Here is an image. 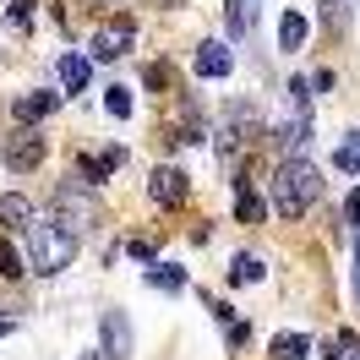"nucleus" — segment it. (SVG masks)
I'll return each instance as SVG.
<instances>
[{"mask_svg": "<svg viewBox=\"0 0 360 360\" xmlns=\"http://www.w3.org/2000/svg\"><path fill=\"white\" fill-rule=\"evenodd\" d=\"M311 355V338L306 333H278L273 338V360H306Z\"/></svg>", "mask_w": 360, "mask_h": 360, "instance_id": "nucleus-14", "label": "nucleus"}, {"mask_svg": "<svg viewBox=\"0 0 360 360\" xmlns=\"http://www.w3.org/2000/svg\"><path fill=\"white\" fill-rule=\"evenodd\" d=\"M55 77H60V88H66V93H82V88H88V77H93L88 55H60V60H55Z\"/></svg>", "mask_w": 360, "mask_h": 360, "instance_id": "nucleus-10", "label": "nucleus"}, {"mask_svg": "<svg viewBox=\"0 0 360 360\" xmlns=\"http://www.w3.org/2000/svg\"><path fill=\"white\" fill-rule=\"evenodd\" d=\"M316 191H322V175H316L311 158H284L278 175H273V213L300 219V213L316 202Z\"/></svg>", "mask_w": 360, "mask_h": 360, "instance_id": "nucleus-1", "label": "nucleus"}, {"mask_svg": "<svg viewBox=\"0 0 360 360\" xmlns=\"http://www.w3.org/2000/svg\"><path fill=\"white\" fill-rule=\"evenodd\" d=\"M27 11H33V0H11V17L17 22H27Z\"/></svg>", "mask_w": 360, "mask_h": 360, "instance_id": "nucleus-26", "label": "nucleus"}, {"mask_svg": "<svg viewBox=\"0 0 360 360\" xmlns=\"http://www.w3.org/2000/svg\"><path fill=\"white\" fill-rule=\"evenodd\" d=\"M55 104H60V93H22V98L11 104V115H17L22 126H39V120H44Z\"/></svg>", "mask_w": 360, "mask_h": 360, "instance_id": "nucleus-9", "label": "nucleus"}, {"mask_svg": "<svg viewBox=\"0 0 360 360\" xmlns=\"http://www.w3.org/2000/svg\"><path fill=\"white\" fill-rule=\"evenodd\" d=\"M328 360H360V344H355V333H349V328L333 338V355H328Z\"/></svg>", "mask_w": 360, "mask_h": 360, "instance_id": "nucleus-20", "label": "nucleus"}, {"mask_svg": "<svg viewBox=\"0 0 360 360\" xmlns=\"http://www.w3.org/2000/svg\"><path fill=\"white\" fill-rule=\"evenodd\" d=\"M333 164L344 169V175H360V131H355V136H349V142H344V148L333 153Z\"/></svg>", "mask_w": 360, "mask_h": 360, "instance_id": "nucleus-16", "label": "nucleus"}, {"mask_svg": "<svg viewBox=\"0 0 360 360\" xmlns=\"http://www.w3.org/2000/svg\"><path fill=\"white\" fill-rule=\"evenodd\" d=\"M44 153H49V142L39 131H22L17 136V142H11V148H6V164H11V169H39V164H44Z\"/></svg>", "mask_w": 360, "mask_h": 360, "instance_id": "nucleus-7", "label": "nucleus"}, {"mask_svg": "<svg viewBox=\"0 0 360 360\" xmlns=\"http://www.w3.org/2000/svg\"><path fill=\"white\" fill-rule=\"evenodd\" d=\"M197 77H207V82H219V77H229V66H235V49L219 44V39H207V44H197Z\"/></svg>", "mask_w": 360, "mask_h": 360, "instance_id": "nucleus-6", "label": "nucleus"}, {"mask_svg": "<svg viewBox=\"0 0 360 360\" xmlns=\"http://www.w3.org/2000/svg\"><path fill=\"white\" fill-rule=\"evenodd\" d=\"M93 213H98V207H93L88 197L77 191V186H60V191H55V202H49V219H60L66 229H77V224H93Z\"/></svg>", "mask_w": 360, "mask_h": 360, "instance_id": "nucleus-4", "label": "nucleus"}, {"mask_svg": "<svg viewBox=\"0 0 360 360\" xmlns=\"http://www.w3.org/2000/svg\"><path fill=\"white\" fill-rule=\"evenodd\" d=\"M136 257V262H153V240H131V246H126Z\"/></svg>", "mask_w": 360, "mask_h": 360, "instance_id": "nucleus-24", "label": "nucleus"}, {"mask_svg": "<svg viewBox=\"0 0 360 360\" xmlns=\"http://www.w3.org/2000/svg\"><path fill=\"white\" fill-rule=\"evenodd\" d=\"M120 148H110V153H98V158H82V175L88 180H104V175H115V169H120Z\"/></svg>", "mask_w": 360, "mask_h": 360, "instance_id": "nucleus-15", "label": "nucleus"}, {"mask_svg": "<svg viewBox=\"0 0 360 360\" xmlns=\"http://www.w3.org/2000/svg\"><path fill=\"white\" fill-rule=\"evenodd\" d=\"M235 186H240V202H235V213H240V224H257V219H262V202H257V197L246 191V180H235Z\"/></svg>", "mask_w": 360, "mask_h": 360, "instance_id": "nucleus-19", "label": "nucleus"}, {"mask_svg": "<svg viewBox=\"0 0 360 360\" xmlns=\"http://www.w3.org/2000/svg\"><path fill=\"white\" fill-rule=\"evenodd\" d=\"M27 257H33V273H55L71 268L77 257V229H66L60 219H44V224H27Z\"/></svg>", "mask_w": 360, "mask_h": 360, "instance_id": "nucleus-2", "label": "nucleus"}, {"mask_svg": "<svg viewBox=\"0 0 360 360\" xmlns=\"http://www.w3.org/2000/svg\"><path fill=\"white\" fill-rule=\"evenodd\" d=\"M131 44H136V22H131V17H115V22L93 27L88 55H93V60H120V55H126Z\"/></svg>", "mask_w": 360, "mask_h": 360, "instance_id": "nucleus-3", "label": "nucleus"}, {"mask_svg": "<svg viewBox=\"0 0 360 360\" xmlns=\"http://www.w3.org/2000/svg\"><path fill=\"white\" fill-rule=\"evenodd\" d=\"M104 110H110L115 120H126V115H131V88H104Z\"/></svg>", "mask_w": 360, "mask_h": 360, "instance_id": "nucleus-18", "label": "nucleus"}, {"mask_svg": "<svg viewBox=\"0 0 360 360\" xmlns=\"http://www.w3.org/2000/svg\"><path fill=\"white\" fill-rule=\"evenodd\" d=\"M262 278V262L257 257H235V268H229V284H257Z\"/></svg>", "mask_w": 360, "mask_h": 360, "instance_id": "nucleus-17", "label": "nucleus"}, {"mask_svg": "<svg viewBox=\"0 0 360 360\" xmlns=\"http://www.w3.org/2000/svg\"><path fill=\"white\" fill-rule=\"evenodd\" d=\"M224 17H229V33L240 39V33H246V0H229V6H224Z\"/></svg>", "mask_w": 360, "mask_h": 360, "instance_id": "nucleus-22", "label": "nucleus"}, {"mask_svg": "<svg viewBox=\"0 0 360 360\" xmlns=\"http://www.w3.org/2000/svg\"><path fill=\"white\" fill-rule=\"evenodd\" d=\"M344 213H349V224H360V186L349 191V202H344Z\"/></svg>", "mask_w": 360, "mask_h": 360, "instance_id": "nucleus-25", "label": "nucleus"}, {"mask_svg": "<svg viewBox=\"0 0 360 360\" xmlns=\"http://www.w3.org/2000/svg\"><path fill=\"white\" fill-rule=\"evenodd\" d=\"M6 333H11V322H0V338H6Z\"/></svg>", "mask_w": 360, "mask_h": 360, "instance_id": "nucleus-28", "label": "nucleus"}, {"mask_svg": "<svg viewBox=\"0 0 360 360\" xmlns=\"http://www.w3.org/2000/svg\"><path fill=\"white\" fill-rule=\"evenodd\" d=\"M355 295H360V257H355Z\"/></svg>", "mask_w": 360, "mask_h": 360, "instance_id": "nucleus-27", "label": "nucleus"}, {"mask_svg": "<svg viewBox=\"0 0 360 360\" xmlns=\"http://www.w3.org/2000/svg\"><path fill=\"white\" fill-rule=\"evenodd\" d=\"M148 191H153V202H158V207H180L191 186H186V169H175V164H158L153 180H148Z\"/></svg>", "mask_w": 360, "mask_h": 360, "instance_id": "nucleus-5", "label": "nucleus"}, {"mask_svg": "<svg viewBox=\"0 0 360 360\" xmlns=\"http://www.w3.org/2000/svg\"><path fill=\"white\" fill-rule=\"evenodd\" d=\"M148 284H153V290H186V268H180V262H153V268H148Z\"/></svg>", "mask_w": 360, "mask_h": 360, "instance_id": "nucleus-11", "label": "nucleus"}, {"mask_svg": "<svg viewBox=\"0 0 360 360\" xmlns=\"http://www.w3.org/2000/svg\"><path fill=\"white\" fill-rule=\"evenodd\" d=\"M142 82H148V88H164V82H169V66H148V71H142Z\"/></svg>", "mask_w": 360, "mask_h": 360, "instance_id": "nucleus-23", "label": "nucleus"}, {"mask_svg": "<svg viewBox=\"0 0 360 360\" xmlns=\"http://www.w3.org/2000/svg\"><path fill=\"white\" fill-rule=\"evenodd\" d=\"M27 219H33V207H27V197H17V191H6V197H0V224H6V229H22Z\"/></svg>", "mask_w": 360, "mask_h": 360, "instance_id": "nucleus-12", "label": "nucleus"}, {"mask_svg": "<svg viewBox=\"0 0 360 360\" xmlns=\"http://www.w3.org/2000/svg\"><path fill=\"white\" fill-rule=\"evenodd\" d=\"M306 44V17L300 11H284L278 17V49H300Z\"/></svg>", "mask_w": 360, "mask_h": 360, "instance_id": "nucleus-13", "label": "nucleus"}, {"mask_svg": "<svg viewBox=\"0 0 360 360\" xmlns=\"http://www.w3.org/2000/svg\"><path fill=\"white\" fill-rule=\"evenodd\" d=\"M131 355V322L120 311H104V360H126Z\"/></svg>", "mask_w": 360, "mask_h": 360, "instance_id": "nucleus-8", "label": "nucleus"}, {"mask_svg": "<svg viewBox=\"0 0 360 360\" xmlns=\"http://www.w3.org/2000/svg\"><path fill=\"white\" fill-rule=\"evenodd\" d=\"M22 257H17V251H11V246H6V240H0V278H22Z\"/></svg>", "mask_w": 360, "mask_h": 360, "instance_id": "nucleus-21", "label": "nucleus"}, {"mask_svg": "<svg viewBox=\"0 0 360 360\" xmlns=\"http://www.w3.org/2000/svg\"><path fill=\"white\" fill-rule=\"evenodd\" d=\"M88 360H93V355H88Z\"/></svg>", "mask_w": 360, "mask_h": 360, "instance_id": "nucleus-30", "label": "nucleus"}, {"mask_svg": "<svg viewBox=\"0 0 360 360\" xmlns=\"http://www.w3.org/2000/svg\"><path fill=\"white\" fill-rule=\"evenodd\" d=\"M316 6H338V0H316Z\"/></svg>", "mask_w": 360, "mask_h": 360, "instance_id": "nucleus-29", "label": "nucleus"}]
</instances>
